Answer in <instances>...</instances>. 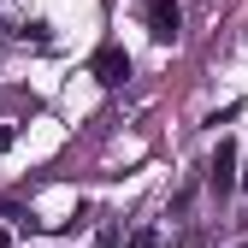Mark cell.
Returning <instances> with one entry per match:
<instances>
[{"label": "cell", "mask_w": 248, "mask_h": 248, "mask_svg": "<svg viewBox=\"0 0 248 248\" xmlns=\"http://www.w3.org/2000/svg\"><path fill=\"white\" fill-rule=\"evenodd\" d=\"M18 36H24V42H36V47H47V24L36 18V24H24V30H18Z\"/></svg>", "instance_id": "4"}, {"label": "cell", "mask_w": 248, "mask_h": 248, "mask_svg": "<svg viewBox=\"0 0 248 248\" xmlns=\"http://www.w3.org/2000/svg\"><path fill=\"white\" fill-rule=\"evenodd\" d=\"M242 183H248V171H242Z\"/></svg>", "instance_id": "8"}, {"label": "cell", "mask_w": 248, "mask_h": 248, "mask_svg": "<svg viewBox=\"0 0 248 248\" xmlns=\"http://www.w3.org/2000/svg\"><path fill=\"white\" fill-rule=\"evenodd\" d=\"M95 248H118V231H101V236H95Z\"/></svg>", "instance_id": "6"}, {"label": "cell", "mask_w": 248, "mask_h": 248, "mask_svg": "<svg viewBox=\"0 0 248 248\" xmlns=\"http://www.w3.org/2000/svg\"><path fill=\"white\" fill-rule=\"evenodd\" d=\"M130 248H160V231H154V225H142V231L130 236Z\"/></svg>", "instance_id": "5"}, {"label": "cell", "mask_w": 248, "mask_h": 248, "mask_svg": "<svg viewBox=\"0 0 248 248\" xmlns=\"http://www.w3.org/2000/svg\"><path fill=\"white\" fill-rule=\"evenodd\" d=\"M236 183H242V171H236V142L219 136V148H213V166H207V189H213V195H231Z\"/></svg>", "instance_id": "1"}, {"label": "cell", "mask_w": 248, "mask_h": 248, "mask_svg": "<svg viewBox=\"0 0 248 248\" xmlns=\"http://www.w3.org/2000/svg\"><path fill=\"white\" fill-rule=\"evenodd\" d=\"M89 71H95V83L118 89L124 77H130V53H124L118 42H107V47H95V59H89Z\"/></svg>", "instance_id": "2"}, {"label": "cell", "mask_w": 248, "mask_h": 248, "mask_svg": "<svg viewBox=\"0 0 248 248\" xmlns=\"http://www.w3.org/2000/svg\"><path fill=\"white\" fill-rule=\"evenodd\" d=\"M242 225H248V219H242Z\"/></svg>", "instance_id": "9"}, {"label": "cell", "mask_w": 248, "mask_h": 248, "mask_svg": "<svg viewBox=\"0 0 248 248\" xmlns=\"http://www.w3.org/2000/svg\"><path fill=\"white\" fill-rule=\"evenodd\" d=\"M148 36L154 42H177V30H183V6H177V0H148Z\"/></svg>", "instance_id": "3"}, {"label": "cell", "mask_w": 248, "mask_h": 248, "mask_svg": "<svg viewBox=\"0 0 248 248\" xmlns=\"http://www.w3.org/2000/svg\"><path fill=\"white\" fill-rule=\"evenodd\" d=\"M0 248H12V236H6V231H0Z\"/></svg>", "instance_id": "7"}]
</instances>
